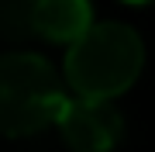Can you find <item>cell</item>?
<instances>
[{
  "label": "cell",
  "mask_w": 155,
  "mask_h": 152,
  "mask_svg": "<svg viewBox=\"0 0 155 152\" xmlns=\"http://www.w3.org/2000/svg\"><path fill=\"white\" fill-rule=\"evenodd\" d=\"M145 66V42L131 24L100 21L66 52V83L83 97H121Z\"/></svg>",
  "instance_id": "obj_1"
},
{
  "label": "cell",
  "mask_w": 155,
  "mask_h": 152,
  "mask_svg": "<svg viewBox=\"0 0 155 152\" xmlns=\"http://www.w3.org/2000/svg\"><path fill=\"white\" fill-rule=\"evenodd\" d=\"M69 97L62 93L59 73L45 56L11 52L0 62V128L7 138L38 135L59 124Z\"/></svg>",
  "instance_id": "obj_2"
},
{
  "label": "cell",
  "mask_w": 155,
  "mask_h": 152,
  "mask_svg": "<svg viewBox=\"0 0 155 152\" xmlns=\"http://www.w3.org/2000/svg\"><path fill=\"white\" fill-rule=\"evenodd\" d=\"M59 135L72 152H110L124 135V118L107 97L76 93L59 118Z\"/></svg>",
  "instance_id": "obj_3"
},
{
  "label": "cell",
  "mask_w": 155,
  "mask_h": 152,
  "mask_svg": "<svg viewBox=\"0 0 155 152\" xmlns=\"http://www.w3.org/2000/svg\"><path fill=\"white\" fill-rule=\"evenodd\" d=\"M93 28L90 0H38L35 7V38L52 45H72Z\"/></svg>",
  "instance_id": "obj_4"
},
{
  "label": "cell",
  "mask_w": 155,
  "mask_h": 152,
  "mask_svg": "<svg viewBox=\"0 0 155 152\" xmlns=\"http://www.w3.org/2000/svg\"><path fill=\"white\" fill-rule=\"evenodd\" d=\"M35 7L38 0H0V35L4 42H17L35 35Z\"/></svg>",
  "instance_id": "obj_5"
},
{
  "label": "cell",
  "mask_w": 155,
  "mask_h": 152,
  "mask_svg": "<svg viewBox=\"0 0 155 152\" xmlns=\"http://www.w3.org/2000/svg\"><path fill=\"white\" fill-rule=\"evenodd\" d=\"M121 4H131V7H141V4H148V0H121Z\"/></svg>",
  "instance_id": "obj_6"
}]
</instances>
